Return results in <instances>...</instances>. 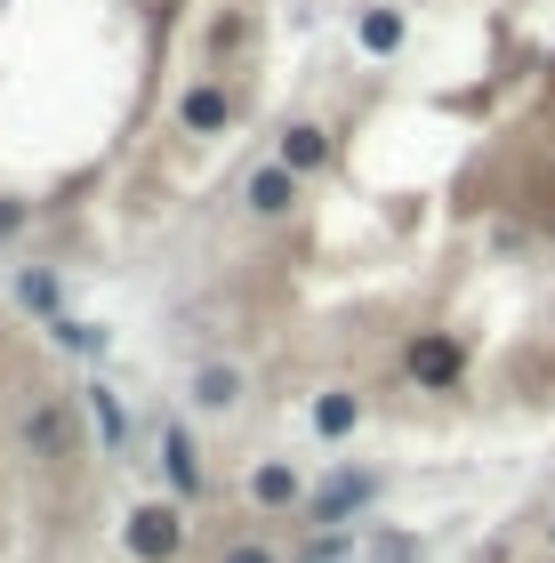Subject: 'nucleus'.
Segmentation results:
<instances>
[{"instance_id": "1", "label": "nucleus", "mask_w": 555, "mask_h": 563, "mask_svg": "<svg viewBox=\"0 0 555 563\" xmlns=\"http://www.w3.org/2000/svg\"><path fill=\"white\" fill-rule=\"evenodd\" d=\"M178 548H186V507L154 499V507H137V516H130V555L137 563H169Z\"/></svg>"}, {"instance_id": "2", "label": "nucleus", "mask_w": 555, "mask_h": 563, "mask_svg": "<svg viewBox=\"0 0 555 563\" xmlns=\"http://www.w3.org/2000/svg\"><path fill=\"white\" fill-rule=\"evenodd\" d=\"M24 451H33V459H65V451H73L65 402H33V411H24Z\"/></svg>"}, {"instance_id": "3", "label": "nucleus", "mask_w": 555, "mask_h": 563, "mask_svg": "<svg viewBox=\"0 0 555 563\" xmlns=\"http://www.w3.org/2000/svg\"><path fill=\"white\" fill-rule=\"evenodd\" d=\"M242 201H249L258 218H282L290 201H298V169H282V162H274V169H258V177L242 186Z\"/></svg>"}, {"instance_id": "4", "label": "nucleus", "mask_w": 555, "mask_h": 563, "mask_svg": "<svg viewBox=\"0 0 555 563\" xmlns=\"http://www.w3.org/2000/svg\"><path fill=\"white\" fill-rule=\"evenodd\" d=\"M178 121H186L193 137H218L225 121H234V106H225V89H218V81H201V89H186V106H178Z\"/></svg>"}, {"instance_id": "5", "label": "nucleus", "mask_w": 555, "mask_h": 563, "mask_svg": "<svg viewBox=\"0 0 555 563\" xmlns=\"http://www.w3.org/2000/svg\"><path fill=\"white\" fill-rule=\"evenodd\" d=\"M411 378L419 387H459V346L451 339H419L411 346Z\"/></svg>"}, {"instance_id": "6", "label": "nucleus", "mask_w": 555, "mask_h": 563, "mask_svg": "<svg viewBox=\"0 0 555 563\" xmlns=\"http://www.w3.org/2000/svg\"><path fill=\"white\" fill-rule=\"evenodd\" d=\"M249 499H258V507H298V499H307V483H298L290 459H266V467L249 475Z\"/></svg>"}, {"instance_id": "7", "label": "nucleus", "mask_w": 555, "mask_h": 563, "mask_svg": "<svg viewBox=\"0 0 555 563\" xmlns=\"http://www.w3.org/2000/svg\"><path fill=\"white\" fill-rule=\"evenodd\" d=\"M370 492H378L370 475H331V492H322V499L307 507V516H314V523H346V516H355V507H363Z\"/></svg>"}, {"instance_id": "8", "label": "nucleus", "mask_w": 555, "mask_h": 563, "mask_svg": "<svg viewBox=\"0 0 555 563\" xmlns=\"http://www.w3.org/2000/svg\"><path fill=\"white\" fill-rule=\"evenodd\" d=\"M162 451H169V483H178V492L193 499V492H201V459H193V434H186V427H162Z\"/></svg>"}, {"instance_id": "9", "label": "nucleus", "mask_w": 555, "mask_h": 563, "mask_svg": "<svg viewBox=\"0 0 555 563\" xmlns=\"http://www.w3.org/2000/svg\"><path fill=\"white\" fill-rule=\"evenodd\" d=\"M355 419H363V402L346 395V387H331V395L314 402V434H331V443H338V434H355Z\"/></svg>"}, {"instance_id": "10", "label": "nucleus", "mask_w": 555, "mask_h": 563, "mask_svg": "<svg viewBox=\"0 0 555 563\" xmlns=\"http://www.w3.org/2000/svg\"><path fill=\"white\" fill-rule=\"evenodd\" d=\"M234 395H242V378L225 371V363H210V371L193 378V402H201V411H234Z\"/></svg>"}, {"instance_id": "11", "label": "nucleus", "mask_w": 555, "mask_h": 563, "mask_svg": "<svg viewBox=\"0 0 555 563\" xmlns=\"http://www.w3.org/2000/svg\"><path fill=\"white\" fill-rule=\"evenodd\" d=\"M395 41H402V16H395V9H370V16H363V48H370V57H387Z\"/></svg>"}, {"instance_id": "12", "label": "nucleus", "mask_w": 555, "mask_h": 563, "mask_svg": "<svg viewBox=\"0 0 555 563\" xmlns=\"http://www.w3.org/2000/svg\"><path fill=\"white\" fill-rule=\"evenodd\" d=\"M322 153H331V145H322V130H290V137H282V169H314Z\"/></svg>"}, {"instance_id": "13", "label": "nucleus", "mask_w": 555, "mask_h": 563, "mask_svg": "<svg viewBox=\"0 0 555 563\" xmlns=\"http://www.w3.org/2000/svg\"><path fill=\"white\" fill-rule=\"evenodd\" d=\"M48 330H57V339H65L73 354H106V330H89V322H73V314H57Z\"/></svg>"}, {"instance_id": "14", "label": "nucleus", "mask_w": 555, "mask_h": 563, "mask_svg": "<svg viewBox=\"0 0 555 563\" xmlns=\"http://www.w3.org/2000/svg\"><path fill=\"white\" fill-rule=\"evenodd\" d=\"M16 298L41 306V314H57V282H48V274H16Z\"/></svg>"}, {"instance_id": "15", "label": "nucleus", "mask_w": 555, "mask_h": 563, "mask_svg": "<svg viewBox=\"0 0 555 563\" xmlns=\"http://www.w3.org/2000/svg\"><path fill=\"white\" fill-rule=\"evenodd\" d=\"M218 563H282V555H274V548H258V540H234Z\"/></svg>"}, {"instance_id": "16", "label": "nucleus", "mask_w": 555, "mask_h": 563, "mask_svg": "<svg viewBox=\"0 0 555 563\" xmlns=\"http://www.w3.org/2000/svg\"><path fill=\"white\" fill-rule=\"evenodd\" d=\"M97 427H106V443H121V402L106 387H97Z\"/></svg>"}, {"instance_id": "17", "label": "nucleus", "mask_w": 555, "mask_h": 563, "mask_svg": "<svg viewBox=\"0 0 555 563\" xmlns=\"http://www.w3.org/2000/svg\"><path fill=\"white\" fill-rule=\"evenodd\" d=\"M16 225H24V201H0V242H9Z\"/></svg>"}]
</instances>
